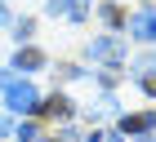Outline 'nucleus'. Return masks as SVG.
Returning a JSON list of instances; mask_svg holds the SVG:
<instances>
[{
    "instance_id": "1a4fd4ad",
    "label": "nucleus",
    "mask_w": 156,
    "mask_h": 142,
    "mask_svg": "<svg viewBox=\"0 0 156 142\" xmlns=\"http://www.w3.org/2000/svg\"><path fill=\"white\" fill-rule=\"evenodd\" d=\"M143 89H147V93H156V76H143Z\"/></svg>"
},
{
    "instance_id": "9d476101",
    "label": "nucleus",
    "mask_w": 156,
    "mask_h": 142,
    "mask_svg": "<svg viewBox=\"0 0 156 142\" xmlns=\"http://www.w3.org/2000/svg\"><path fill=\"white\" fill-rule=\"evenodd\" d=\"M0 133H9V120H0Z\"/></svg>"
},
{
    "instance_id": "0eeeda50",
    "label": "nucleus",
    "mask_w": 156,
    "mask_h": 142,
    "mask_svg": "<svg viewBox=\"0 0 156 142\" xmlns=\"http://www.w3.org/2000/svg\"><path fill=\"white\" fill-rule=\"evenodd\" d=\"M40 111H45V116H67V111H72V102H67V98H58V93H54V98H49L45 106H40Z\"/></svg>"
},
{
    "instance_id": "423d86ee",
    "label": "nucleus",
    "mask_w": 156,
    "mask_h": 142,
    "mask_svg": "<svg viewBox=\"0 0 156 142\" xmlns=\"http://www.w3.org/2000/svg\"><path fill=\"white\" fill-rule=\"evenodd\" d=\"M94 53H98V58H120L125 45H120L116 36H107V40H94Z\"/></svg>"
},
{
    "instance_id": "f03ea898",
    "label": "nucleus",
    "mask_w": 156,
    "mask_h": 142,
    "mask_svg": "<svg viewBox=\"0 0 156 142\" xmlns=\"http://www.w3.org/2000/svg\"><path fill=\"white\" fill-rule=\"evenodd\" d=\"M129 36H138V40H156V9H138V13H134Z\"/></svg>"
},
{
    "instance_id": "39448f33",
    "label": "nucleus",
    "mask_w": 156,
    "mask_h": 142,
    "mask_svg": "<svg viewBox=\"0 0 156 142\" xmlns=\"http://www.w3.org/2000/svg\"><path fill=\"white\" fill-rule=\"evenodd\" d=\"M49 13H67V18H80L85 0H49Z\"/></svg>"
},
{
    "instance_id": "20e7f679",
    "label": "nucleus",
    "mask_w": 156,
    "mask_h": 142,
    "mask_svg": "<svg viewBox=\"0 0 156 142\" xmlns=\"http://www.w3.org/2000/svg\"><path fill=\"white\" fill-rule=\"evenodd\" d=\"M13 67L18 71H36V67H45V53H40V49H18V53H13Z\"/></svg>"
},
{
    "instance_id": "6e6552de",
    "label": "nucleus",
    "mask_w": 156,
    "mask_h": 142,
    "mask_svg": "<svg viewBox=\"0 0 156 142\" xmlns=\"http://www.w3.org/2000/svg\"><path fill=\"white\" fill-rule=\"evenodd\" d=\"M89 142H120V138H116V133H94Z\"/></svg>"
},
{
    "instance_id": "f257e3e1",
    "label": "nucleus",
    "mask_w": 156,
    "mask_h": 142,
    "mask_svg": "<svg viewBox=\"0 0 156 142\" xmlns=\"http://www.w3.org/2000/svg\"><path fill=\"white\" fill-rule=\"evenodd\" d=\"M5 102H9L18 116H23V111H36L40 98H36V89H31L27 80H9V84H5Z\"/></svg>"
},
{
    "instance_id": "9b49d317",
    "label": "nucleus",
    "mask_w": 156,
    "mask_h": 142,
    "mask_svg": "<svg viewBox=\"0 0 156 142\" xmlns=\"http://www.w3.org/2000/svg\"><path fill=\"white\" fill-rule=\"evenodd\" d=\"M54 142H58V138H54Z\"/></svg>"
},
{
    "instance_id": "7ed1b4c3",
    "label": "nucleus",
    "mask_w": 156,
    "mask_h": 142,
    "mask_svg": "<svg viewBox=\"0 0 156 142\" xmlns=\"http://www.w3.org/2000/svg\"><path fill=\"white\" fill-rule=\"evenodd\" d=\"M147 129H156V116H152V111H138V116H125V120H120V133H147Z\"/></svg>"
}]
</instances>
